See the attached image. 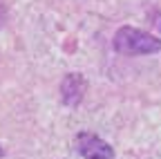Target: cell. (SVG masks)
I'll return each mask as SVG.
<instances>
[{"instance_id":"6da1fadb","label":"cell","mask_w":161,"mask_h":159,"mask_svg":"<svg viewBox=\"0 0 161 159\" xmlns=\"http://www.w3.org/2000/svg\"><path fill=\"white\" fill-rule=\"evenodd\" d=\"M114 49L125 56H146L161 52V38L136 27H121L114 34Z\"/></svg>"},{"instance_id":"7a4b0ae2","label":"cell","mask_w":161,"mask_h":159,"mask_svg":"<svg viewBox=\"0 0 161 159\" xmlns=\"http://www.w3.org/2000/svg\"><path fill=\"white\" fill-rule=\"evenodd\" d=\"M76 150L83 155V159H114L110 144L92 132H80L76 137Z\"/></svg>"}]
</instances>
